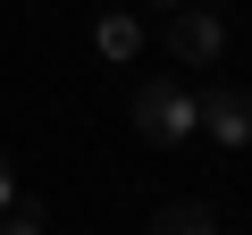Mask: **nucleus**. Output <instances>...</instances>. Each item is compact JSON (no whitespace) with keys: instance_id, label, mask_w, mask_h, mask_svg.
<instances>
[{"instance_id":"3","label":"nucleus","mask_w":252,"mask_h":235,"mask_svg":"<svg viewBox=\"0 0 252 235\" xmlns=\"http://www.w3.org/2000/svg\"><path fill=\"white\" fill-rule=\"evenodd\" d=\"M193 126H210L219 143H252V92L244 84H219L210 101H193Z\"/></svg>"},{"instance_id":"7","label":"nucleus","mask_w":252,"mask_h":235,"mask_svg":"<svg viewBox=\"0 0 252 235\" xmlns=\"http://www.w3.org/2000/svg\"><path fill=\"white\" fill-rule=\"evenodd\" d=\"M17 202V168H9V151H0V210Z\"/></svg>"},{"instance_id":"5","label":"nucleus","mask_w":252,"mask_h":235,"mask_svg":"<svg viewBox=\"0 0 252 235\" xmlns=\"http://www.w3.org/2000/svg\"><path fill=\"white\" fill-rule=\"evenodd\" d=\"M93 51H101V59H135V51H143V34H135V17H126V9H109V17L93 26Z\"/></svg>"},{"instance_id":"1","label":"nucleus","mask_w":252,"mask_h":235,"mask_svg":"<svg viewBox=\"0 0 252 235\" xmlns=\"http://www.w3.org/2000/svg\"><path fill=\"white\" fill-rule=\"evenodd\" d=\"M135 135H143V143H185V135H193V92L168 84V76L143 84V92H135Z\"/></svg>"},{"instance_id":"4","label":"nucleus","mask_w":252,"mask_h":235,"mask_svg":"<svg viewBox=\"0 0 252 235\" xmlns=\"http://www.w3.org/2000/svg\"><path fill=\"white\" fill-rule=\"evenodd\" d=\"M143 235H219V218H210V210H202V202H160V210H152V227H143Z\"/></svg>"},{"instance_id":"8","label":"nucleus","mask_w":252,"mask_h":235,"mask_svg":"<svg viewBox=\"0 0 252 235\" xmlns=\"http://www.w3.org/2000/svg\"><path fill=\"white\" fill-rule=\"evenodd\" d=\"M202 9H219V0H202Z\"/></svg>"},{"instance_id":"6","label":"nucleus","mask_w":252,"mask_h":235,"mask_svg":"<svg viewBox=\"0 0 252 235\" xmlns=\"http://www.w3.org/2000/svg\"><path fill=\"white\" fill-rule=\"evenodd\" d=\"M0 235H42V218L34 210H0Z\"/></svg>"},{"instance_id":"9","label":"nucleus","mask_w":252,"mask_h":235,"mask_svg":"<svg viewBox=\"0 0 252 235\" xmlns=\"http://www.w3.org/2000/svg\"><path fill=\"white\" fill-rule=\"evenodd\" d=\"M168 9H177V0H168Z\"/></svg>"},{"instance_id":"2","label":"nucleus","mask_w":252,"mask_h":235,"mask_svg":"<svg viewBox=\"0 0 252 235\" xmlns=\"http://www.w3.org/2000/svg\"><path fill=\"white\" fill-rule=\"evenodd\" d=\"M160 42H168L185 67H210V59L227 51V34H219V9H202V0H177V9H168V26H160Z\"/></svg>"}]
</instances>
